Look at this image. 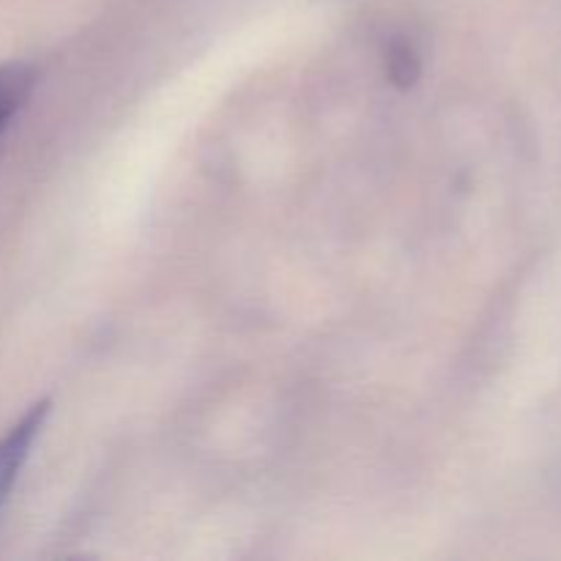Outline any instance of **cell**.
<instances>
[{
	"mask_svg": "<svg viewBox=\"0 0 561 561\" xmlns=\"http://www.w3.org/2000/svg\"><path fill=\"white\" fill-rule=\"evenodd\" d=\"M36 85V69L31 64H0V135L9 129Z\"/></svg>",
	"mask_w": 561,
	"mask_h": 561,
	"instance_id": "cell-2",
	"label": "cell"
},
{
	"mask_svg": "<svg viewBox=\"0 0 561 561\" xmlns=\"http://www.w3.org/2000/svg\"><path fill=\"white\" fill-rule=\"evenodd\" d=\"M49 416V403L33 405L3 438H0V513L9 504L11 491H14L16 480H20L22 469H25L27 458H31V449L36 444V438L42 436V427Z\"/></svg>",
	"mask_w": 561,
	"mask_h": 561,
	"instance_id": "cell-1",
	"label": "cell"
},
{
	"mask_svg": "<svg viewBox=\"0 0 561 561\" xmlns=\"http://www.w3.org/2000/svg\"><path fill=\"white\" fill-rule=\"evenodd\" d=\"M383 64H387V77L400 88H411L420 80L422 71V58L420 49L411 38L398 36L387 44V55H383Z\"/></svg>",
	"mask_w": 561,
	"mask_h": 561,
	"instance_id": "cell-3",
	"label": "cell"
}]
</instances>
